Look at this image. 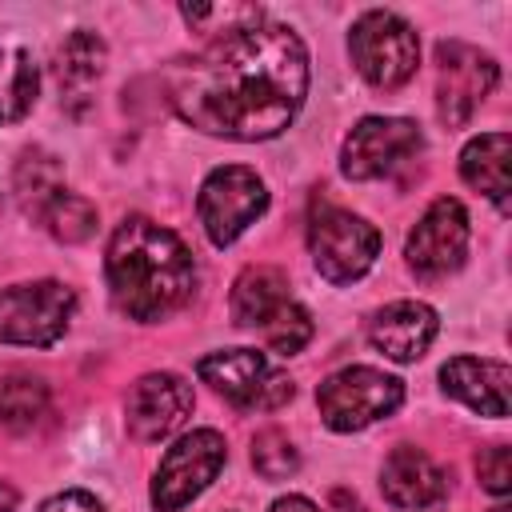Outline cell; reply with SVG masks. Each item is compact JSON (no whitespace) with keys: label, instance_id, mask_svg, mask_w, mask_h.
I'll return each instance as SVG.
<instances>
[{"label":"cell","instance_id":"6da1fadb","mask_svg":"<svg viewBox=\"0 0 512 512\" xmlns=\"http://www.w3.org/2000/svg\"><path fill=\"white\" fill-rule=\"evenodd\" d=\"M308 92V52L284 24L216 36L172 72L176 112L216 136L268 140L292 124Z\"/></svg>","mask_w":512,"mask_h":512},{"label":"cell","instance_id":"7a4b0ae2","mask_svg":"<svg viewBox=\"0 0 512 512\" xmlns=\"http://www.w3.org/2000/svg\"><path fill=\"white\" fill-rule=\"evenodd\" d=\"M104 268L116 308L132 320H160L176 312L196 280L184 240L148 216H128L116 228Z\"/></svg>","mask_w":512,"mask_h":512},{"label":"cell","instance_id":"3957f363","mask_svg":"<svg viewBox=\"0 0 512 512\" xmlns=\"http://www.w3.org/2000/svg\"><path fill=\"white\" fill-rule=\"evenodd\" d=\"M400 400H404V384L368 364L340 368L316 388L320 416L332 432H360V428L392 416L400 408Z\"/></svg>","mask_w":512,"mask_h":512},{"label":"cell","instance_id":"277c9868","mask_svg":"<svg viewBox=\"0 0 512 512\" xmlns=\"http://www.w3.org/2000/svg\"><path fill=\"white\" fill-rule=\"evenodd\" d=\"M348 52L356 72L376 88L404 84L420 64V40L412 24H404L396 12H364L348 32Z\"/></svg>","mask_w":512,"mask_h":512},{"label":"cell","instance_id":"5b68a950","mask_svg":"<svg viewBox=\"0 0 512 512\" xmlns=\"http://www.w3.org/2000/svg\"><path fill=\"white\" fill-rule=\"evenodd\" d=\"M308 248H312V260L324 280L352 284L372 268V260L380 252V232L368 220H360L336 204H324L308 220Z\"/></svg>","mask_w":512,"mask_h":512},{"label":"cell","instance_id":"8992f818","mask_svg":"<svg viewBox=\"0 0 512 512\" xmlns=\"http://www.w3.org/2000/svg\"><path fill=\"white\" fill-rule=\"evenodd\" d=\"M72 308H76V296L60 280L0 288V340L28 344V348L56 344L72 320Z\"/></svg>","mask_w":512,"mask_h":512},{"label":"cell","instance_id":"52a82bcc","mask_svg":"<svg viewBox=\"0 0 512 512\" xmlns=\"http://www.w3.org/2000/svg\"><path fill=\"white\" fill-rule=\"evenodd\" d=\"M200 380L212 384L224 400H232L244 412H272L292 400V380L272 368L264 352L252 348H228L200 360Z\"/></svg>","mask_w":512,"mask_h":512},{"label":"cell","instance_id":"ba28073f","mask_svg":"<svg viewBox=\"0 0 512 512\" xmlns=\"http://www.w3.org/2000/svg\"><path fill=\"white\" fill-rule=\"evenodd\" d=\"M220 468H224V436L220 432L196 428V432L180 436L164 452V460L156 468V480H152L156 512H180L188 500H196L216 480Z\"/></svg>","mask_w":512,"mask_h":512},{"label":"cell","instance_id":"9c48e42d","mask_svg":"<svg viewBox=\"0 0 512 512\" xmlns=\"http://www.w3.org/2000/svg\"><path fill=\"white\" fill-rule=\"evenodd\" d=\"M268 208V192L260 184V176L244 164H228V168H216L204 184H200V196H196V212H200V224L208 232L212 244H232L260 212Z\"/></svg>","mask_w":512,"mask_h":512},{"label":"cell","instance_id":"30bf717a","mask_svg":"<svg viewBox=\"0 0 512 512\" xmlns=\"http://www.w3.org/2000/svg\"><path fill=\"white\" fill-rule=\"evenodd\" d=\"M436 112L448 128H460L472 120L480 100L496 88V60L472 44L444 40L436 48Z\"/></svg>","mask_w":512,"mask_h":512},{"label":"cell","instance_id":"8fae6325","mask_svg":"<svg viewBox=\"0 0 512 512\" xmlns=\"http://www.w3.org/2000/svg\"><path fill=\"white\" fill-rule=\"evenodd\" d=\"M424 136L412 120L404 116H364L340 152V168L348 180H376L388 176L392 168H400L404 160H412L420 152Z\"/></svg>","mask_w":512,"mask_h":512},{"label":"cell","instance_id":"7c38bea8","mask_svg":"<svg viewBox=\"0 0 512 512\" xmlns=\"http://www.w3.org/2000/svg\"><path fill=\"white\" fill-rule=\"evenodd\" d=\"M408 264L416 276L436 280L464 264L468 252V216L464 204L452 196L432 200V208L420 216V224L408 232Z\"/></svg>","mask_w":512,"mask_h":512},{"label":"cell","instance_id":"4fadbf2b","mask_svg":"<svg viewBox=\"0 0 512 512\" xmlns=\"http://www.w3.org/2000/svg\"><path fill=\"white\" fill-rule=\"evenodd\" d=\"M192 412V388L172 372H148L128 392V428L136 440H164Z\"/></svg>","mask_w":512,"mask_h":512},{"label":"cell","instance_id":"5bb4252c","mask_svg":"<svg viewBox=\"0 0 512 512\" xmlns=\"http://www.w3.org/2000/svg\"><path fill=\"white\" fill-rule=\"evenodd\" d=\"M436 336V312L420 300H396L388 308H380L368 324V340L372 348H380L388 360H420L428 352Z\"/></svg>","mask_w":512,"mask_h":512},{"label":"cell","instance_id":"9a60e30c","mask_svg":"<svg viewBox=\"0 0 512 512\" xmlns=\"http://www.w3.org/2000/svg\"><path fill=\"white\" fill-rule=\"evenodd\" d=\"M444 392H452L456 400H464L468 408H476L480 416H508V364L500 360H476V356H456L440 368Z\"/></svg>","mask_w":512,"mask_h":512},{"label":"cell","instance_id":"2e32d148","mask_svg":"<svg viewBox=\"0 0 512 512\" xmlns=\"http://www.w3.org/2000/svg\"><path fill=\"white\" fill-rule=\"evenodd\" d=\"M380 488L396 508H428L444 496V472L420 448H392L380 472Z\"/></svg>","mask_w":512,"mask_h":512},{"label":"cell","instance_id":"e0dca14e","mask_svg":"<svg viewBox=\"0 0 512 512\" xmlns=\"http://www.w3.org/2000/svg\"><path fill=\"white\" fill-rule=\"evenodd\" d=\"M284 304H292V296H288V276L280 268L252 264L232 284V320L240 328H256L260 332Z\"/></svg>","mask_w":512,"mask_h":512},{"label":"cell","instance_id":"ac0fdd59","mask_svg":"<svg viewBox=\"0 0 512 512\" xmlns=\"http://www.w3.org/2000/svg\"><path fill=\"white\" fill-rule=\"evenodd\" d=\"M508 152H512V140L508 132H484L476 140H468V148L460 152V176L484 192L488 200H496V208L504 212L508 208Z\"/></svg>","mask_w":512,"mask_h":512},{"label":"cell","instance_id":"d6986e66","mask_svg":"<svg viewBox=\"0 0 512 512\" xmlns=\"http://www.w3.org/2000/svg\"><path fill=\"white\" fill-rule=\"evenodd\" d=\"M36 64L24 48H0V128L28 116L36 104Z\"/></svg>","mask_w":512,"mask_h":512},{"label":"cell","instance_id":"ffe728a7","mask_svg":"<svg viewBox=\"0 0 512 512\" xmlns=\"http://www.w3.org/2000/svg\"><path fill=\"white\" fill-rule=\"evenodd\" d=\"M64 192V168L52 152L44 148H28L16 164V196L24 204V212H44L56 196Z\"/></svg>","mask_w":512,"mask_h":512},{"label":"cell","instance_id":"44dd1931","mask_svg":"<svg viewBox=\"0 0 512 512\" xmlns=\"http://www.w3.org/2000/svg\"><path fill=\"white\" fill-rule=\"evenodd\" d=\"M104 40L88 28H76L60 48H56V76L60 88H68L72 96H80L100 72H104Z\"/></svg>","mask_w":512,"mask_h":512},{"label":"cell","instance_id":"7402d4cb","mask_svg":"<svg viewBox=\"0 0 512 512\" xmlns=\"http://www.w3.org/2000/svg\"><path fill=\"white\" fill-rule=\"evenodd\" d=\"M48 412V388L44 380L16 372L0 384V424L12 432H28L32 424H40V416Z\"/></svg>","mask_w":512,"mask_h":512},{"label":"cell","instance_id":"603a6c76","mask_svg":"<svg viewBox=\"0 0 512 512\" xmlns=\"http://www.w3.org/2000/svg\"><path fill=\"white\" fill-rule=\"evenodd\" d=\"M40 220H44L48 232H52L56 240H64V244H80V240H88V236L96 232V208H92L84 196L68 192V188L40 212Z\"/></svg>","mask_w":512,"mask_h":512},{"label":"cell","instance_id":"cb8c5ba5","mask_svg":"<svg viewBox=\"0 0 512 512\" xmlns=\"http://www.w3.org/2000/svg\"><path fill=\"white\" fill-rule=\"evenodd\" d=\"M260 336H264V344L268 348H276V352H284V356H292V352H300L308 340H312V320H308V312L292 300V304H284L264 328H260Z\"/></svg>","mask_w":512,"mask_h":512},{"label":"cell","instance_id":"d4e9b609","mask_svg":"<svg viewBox=\"0 0 512 512\" xmlns=\"http://www.w3.org/2000/svg\"><path fill=\"white\" fill-rule=\"evenodd\" d=\"M252 464H256V472L264 480H284V476H292L300 468V456H296V448H292V440L284 432L268 428V432H260L252 440Z\"/></svg>","mask_w":512,"mask_h":512},{"label":"cell","instance_id":"484cf974","mask_svg":"<svg viewBox=\"0 0 512 512\" xmlns=\"http://www.w3.org/2000/svg\"><path fill=\"white\" fill-rule=\"evenodd\" d=\"M476 476H480V484H484L492 496H504V492L512 488V456H508V448H504V444L484 448V452L476 456Z\"/></svg>","mask_w":512,"mask_h":512},{"label":"cell","instance_id":"4316f807","mask_svg":"<svg viewBox=\"0 0 512 512\" xmlns=\"http://www.w3.org/2000/svg\"><path fill=\"white\" fill-rule=\"evenodd\" d=\"M40 512H104V508H100V500L88 496V492H60V496L44 500Z\"/></svg>","mask_w":512,"mask_h":512},{"label":"cell","instance_id":"83f0119b","mask_svg":"<svg viewBox=\"0 0 512 512\" xmlns=\"http://www.w3.org/2000/svg\"><path fill=\"white\" fill-rule=\"evenodd\" d=\"M268 512H320L312 500H304V496H284V500H276Z\"/></svg>","mask_w":512,"mask_h":512},{"label":"cell","instance_id":"f1b7e54d","mask_svg":"<svg viewBox=\"0 0 512 512\" xmlns=\"http://www.w3.org/2000/svg\"><path fill=\"white\" fill-rule=\"evenodd\" d=\"M332 504H336V512H364L348 492H336V496H332Z\"/></svg>","mask_w":512,"mask_h":512},{"label":"cell","instance_id":"f546056e","mask_svg":"<svg viewBox=\"0 0 512 512\" xmlns=\"http://www.w3.org/2000/svg\"><path fill=\"white\" fill-rule=\"evenodd\" d=\"M0 512H16V488L0 484Z\"/></svg>","mask_w":512,"mask_h":512},{"label":"cell","instance_id":"4dcf8cb0","mask_svg":"<svg viewBox=\"0 0 512 512\" xmlns=\"http://www.w3.org/2000/svg\"><path fill=\"white\" fill-rule=\"evenodd\" d=\"M492 512H512V508H508V504H496V508H492Z\"/></svg>","mask_w":512,"mask_h":512}]
</instances>
